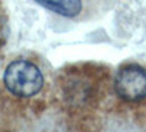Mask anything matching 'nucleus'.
Wrapping results in <instances>:
<instances>
[{"instance_id": "nucleus-4", "label": "nucleus", "mask_w": 146, "mask_h": 132, "mask_svg": "<svg viewBox=\"0 0 146 132\" xmlns=\"http://www.w3.org/2000/svg\"><path fill=\"white\" fill-rule=\"evenodd\" d=\"M5 23H3V21H2V18H0V46H2L3 43H5Z\"/></svg>"}, {"instance_id": "nucleus-3", "label": "nucleus", "mask_w": 146, "mask_h": 132, "mask_svg": "<svg viewBox=\"0 0 146 132\" xmlns=\"http://www.w3.org/2000/svg\"><path fill=\"white\" fill-rule=\"evenodd\" d=\"M34 2L67 18L76 16L82 9V0H34Z\"/></svg>"}, {"instance_id": "nucleus-2", "label": "nucleus", "mask_w": 146, "mask_h": 132, "mask_svg": "<svg viewBox=\"0 0 146 132\" xmlns=\"http://www.w3.org/2000/svg\"><path fill=\"white\" fill-rule=\"evenodd\" d=\"M115 92L126 101H139L146 97V70L140 66L130 65L115 76Z\"/></svg>"}, {"instance_id": "nucleus-1", "label": "nucleus", "mask_w": 146, "mask_h": 132, "mask_svg": "<svg viewBox=\"0 0 146 132\" xmlns=\"http://www.w3.org/2000/svg\"><path fill=\"white\" fill-rule=\"evenodd\" d=\"M3 85L9 94L19 98H29L38 94L44 85L40 68L27 59L12 60L3 72Z\"/></svg>"}]
</instances>
